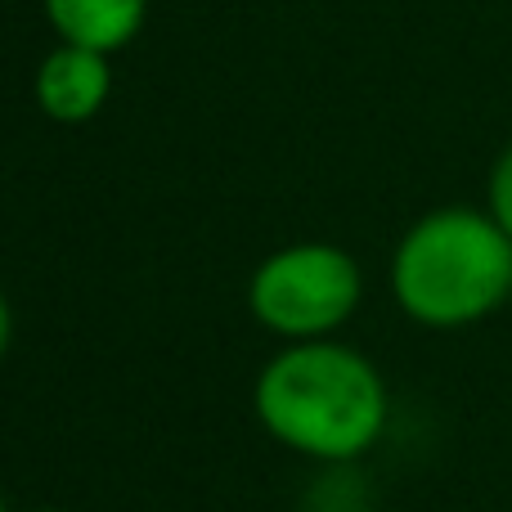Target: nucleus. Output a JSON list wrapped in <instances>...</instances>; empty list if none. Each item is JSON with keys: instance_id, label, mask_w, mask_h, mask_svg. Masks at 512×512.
Returning <instances> with one entry per match:
<instances>
[{"instance_id": "f257e3e1", "label": "nucleus", "mask_w": 512, "mask_h": 512, "mask_svg": "<svg viewBox=\"0 0 512 512\" xmlns=\"http://www.w3.org/2000/svg\"><path fill=\"white\" fill-rule=\"evenodd\" d=\"M256 414L283 445L315 459H351L387 423V387L364 355L306 342L270 360L256 382Z\"/></svg>"}, {"instance_id": "f03ea898", "label": "nucleus", "mask_w": 512, "mask_h": 512, "mask_svg": "<svg viewBox=\"0 0 512 512\" xmlns=\"http://www.w3.org/2000/svg\"><path fill=\"white\" fill-rule=\"evenodd\" d=\"M391 283L418 324H472L512 292V239L495 225V216L445 207L405 234Z\"/></svg>"}, {"instance_id": "7ed1b4c3", "label": "nucleus", "mask_w": 512, "mask_h": 512, "mask_svg": "<svg viewBox=\"0 0 512 512\" xmlns=\"http://www.w3.org/2000/svg\"><path fill=\"white\" fill-rule=\"evenodd\" d=\"M360 301V270L342 248L301 243L283 248L256 270L252 310L283 337H319L337 328Z\"/></svg>"}, {"instance_id": "20e7f679", "label": "nucleus", "mask_w": 512, "mask_h": 512, "mask_svg": "<svg viewBox=\"0 0 512 512\" xmlns=\"http://www.w3.org/2000/svg\"><path fill=\"white\" fill-rule=\"evenodd\" d=\"M36 99L54 122H86L108 99V63L86 45H59L36 72Z\"/></svg>"}, {"instance_id": "39448f33", "label": "nucleus", "mask_w": 512, "mask_h": 512, "mask_svg": "<svg viewBox=\"0 0 512 512\" xmlns=\"http://www.w3.org/2000/svg\"><path fill=\"white\" fill-rule=\"evenodd\" d=\"M50 23L68 45L86 50H122L144 23V0H45Z\"/></svg>"}, {"instance_id": "423d86ee", "label": "nucleus", "mask_w": 512, "mask_h": 512, "mask_svg": "<svg viewBox=\"0 0 512 512\" xmlns=\"http://www.w3.org/2000/svg\"><path fill=\"white\" fill-rule=\"evenodd\" d=\"M490 216H495V225L512 239V144L499 153L495 171H490Z\"/></svg>"}, {"instance_id": "0eeeda50", "label": "nucleus", "mask_w": 512, "mask_h": 512, "mask_svg": "<svg viewBox=\"0 0 512 512\" xmlns=\"http://www.w3.org/2000/svg\"><path fill=\"white\" fill-rule=\"evenodd\" d=\"M5 342H9V306L0 297V355H5Z\"/></svg>"}, {"instance_id": "6e6552de", "label": "nucleus", "mask_w": 512, "mask_h": 512, "mask_svg": "<svg viewBox=\"0 0 512 512\" xmlns=\"http://www.w3.org/2000/svg\"><path fill=\"white\" fill-rule=\"evenodd\" d=\"M0 512H5V504H0Z\"/></svg>"}]
</instances>
